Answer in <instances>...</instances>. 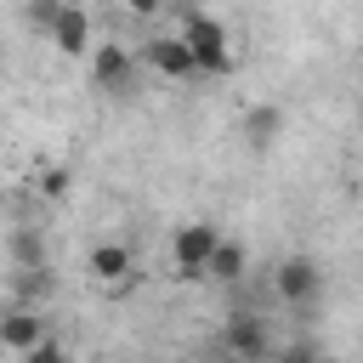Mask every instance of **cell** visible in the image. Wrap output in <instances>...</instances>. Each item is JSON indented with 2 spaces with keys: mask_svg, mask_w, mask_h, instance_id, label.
Instances as JSON below:
<instances>
[{
  "mask_svg": "<svg viewBox=\"0 0 363 363\" xmlns=\"http://www.w3.org/2000/svg\"><path fill=\"white\" fill-rule=\"evenodd\" d=\"M193 57L199 74H233V40H227V23L210 17V11H187L182 17V34H176Z\"/></svg>",
  "mask_w": 363,
  "mask_h": 363,
  "instance_id": "obj_1",
  "label": "cell"
},
{
  "mask_svg": "<svg viewBox=\"0 0 363 363\" xmlns=\"http://www.w3.org/2000/svg\"><path fill=\"white\" fill-rule=\"evenodd\" d=\"M136 57L125 45H91V91L102 96H136Z\"/></svg>",
  "mask_w": 363,
  "mask_h": 363,
  "instance_id": "obj_2",
  "label": "cell"
},
{
  "mask_svg": "<svg viewBox=\"0 0 363 363\" xmlns=\"http://www.w3.org/2000/svg\"><path fill=\"white\" fill-rule=\"evenodd\" d=\"M272 289H278V301L306 306V301L323 295V267H318L312 255H284V261L272 267Z\"/></svg>",
  "mask_w": 363,
  "mask_h": 363,
  "instance_id": "obj_3",
  "label": "cell"
},
{
  "mask_svg": "<svg viewBox=\"0 0 363 363\" xmlns=\"http://www.w3.org/2000/svg\"><path fill=\"white\" fill-rule=\"evenodd\" d=\"M216 221H182L176 238H170V255H176V272L182 278H204V255L216 250Z\"/></svg>",
  "mask_w": 363,
  "mask_h": 363,
  "instance_id": "obj_4",
  "label": "cell"
},
{
  "mask_svg": "<svg viewBox=\"0 0 363 363\" xmlns=\"http://www.w3.org/2000/svg\"><path fill=\"white\" fill-rule=\"evenodd\" d=\"M221 346H227V357H238V363H261V357L272 352V340H267V323H261L255 312H227Z\"/></svg>",
  "mask_w": 363,
  "mask_h": 363,
  "instance_id": "obj_5",
  "label": "cell"
},
{
  "mask_svg": "<svg viewBox=\"0 0 363 363\" xmlns=\"http://www.w3.org/2000/svg\"><path fill=\"white\" fill-rule=\"evenodd\" d=\"M238 136H244L250 153H272L284 142V108L278 102H250L244 119H238Z\"/></svg>",
  "mask_w": 363,
  "mask_h": 363,
  "instance_id": "obj_6",
  "label": "cell"
},
{
  "mask_svg": "<svg viewBox=\"0 0 363 363\" xmlns=\"http://www.w3.org/2000/svg\"><path fill=\"white\" fill-rule=\"evenodd\" d=\"M45 40L57 45V57H91V11L74 6V0H62V11H57V23H51Z\"/></svg>",
  "mask_w": 363,
  "mask_h": 363,
  "instance_id": "obj_7",
  "label": "cell"
},
{
  "mask_svg": "<svg viewBox=\"0 0 363 363\" xmlns=\"http://www.w3.org/2000/svg\"><path fill=\"white\" fill-rule=\"evenodd\" d=\"M142 62H147L153 74H164V79H193V74H199L193 57H187V45H182L176 34H153V40L142 45Z\"/></svg>",
  "mask_w": 363,
  "mask_h": 363,
  "instance_id": "obj_8",
  "label": "cell"
},
{
  "mask_svg": "<svg viewBox=\"0 0 363 363\" xmlns=\"http://www.w3.org/2000/svg\"><path fill=\"white\" fill-rule=\"evenodd\" d=\"M91 278L96 284H125L130 272H136V255H130V244H119V238H108V244H96L91 250Z\"/></svg>",
  "mask_w": 363,
  "mask_h": 363,
  "instance_id": "obj_9",
  "label": "cell"
},
{
  "mask_svg": "<svg viewBox=\"0 0 363 363\" xmlns=\"http://www.w3.org/2000/svg\"><path fill=\"white\" fill-rule=\"evenodd\" d=\"M34 340H45V318H40L34 306H11V312H0V346L28 352Z\"/></svg>",
  "mask_w": 363,
  "mask_h": 363,
  "instance_id": "obj_10",
  "label": "cell"
},
{
  "mask_svg": "<svg viewBox=\"0 0 363 363\" xmlns=\"http://www.w3.org/2000/svg\"><path fill=\"white\" fill-rule=\"evenodd\" d=\"M250 272V250L238 244V238H216V250L204 255V278H216V284H238Z\"/></svg>",
  "mask_w": 363,
  "mask_h": 363,
  "instance_id": "obj_11",
  "label": "cell"
},
{
  "mask_svg": "<svg viewBox=\"0 0 363 363\" xmlns=\"http://www.w3.org/2000/svg\"><path fill=\"white\" fill-rule=\"evenodd\" d=\"M6 255L17 261V272H40V267H51V255H45V233H40V227H11V233H6Z\"/></svg>",
  "mask_w": 363,
  "mask_h": 363,
  "instance_id": "obj_12",
  "label": "cell"
},
{
  "mask_svg": "<svg viewBox=\"0 0 363 363\" xmlns=\"http://www.w3.org/2000/svg\"><path fill=\"white\" fill-rule=\"evenodd\" d=\"M68 187H74V170H68V164H45V170L34 176V193H40V199H62Z\"/></svg>",
  "mask_w": 363,
  "mask_h": 363,
  "instance_id": "obj_13",
  "label": "cell"
},
{
  "mask_svg": "<svg viewBox=\"0 0 363 363\" xmlns=\"http://www.w3.org/2000/svg\"><path fill=\"white\" fill-rule=\"evenodd\" d=\"M57 11H62V0H28V6H23V23H28L34 34H51Z\"/></svg>",
  "mask_w": 363,
  "mask_h": 363,
  "instance_id": "obj_14",
  "label": "cell"
},
{
  "mask_svg": "<svg viewBox=\"0 0 363 363\" xmlns=\"http://www.w3.org/2000/svg\"><path fill=\"white\" fill-rule=\"evenodd\" d=\"M272 363H323V352H318V340H289L272 352Z\"/></svg>",
  "mask_w": 363,
  "mask_h": 363,
  "instance_id": "obj_15",
  "label": "cell"
},
{
  "mask_svg": "<svg viewBox=\"0 0 363 363\" xmlns=\"http://www.w3.org/2000/svg\"><path fill=\"white\" fill-rule=\"evenodd\" d=\"M23 363H74V357H68V346H62V340H51V335H45V340H34V346L23 352Z\"/></svg>",
  "mask_w": 363,
  "mask_h": 363,
  "instance_id": "obj_16",
  "label": "cell"
},
{
  "mask_svg": "<svg viewBox=\"0 0 363 363\" xmlns=\"http://www.w3.org/2000/svg\"><path fill=\"white\" fill-rule=\"evenodd\" d=\"M125 6H130L136 17H159V6H164V0H125Z\"/></svg>",
  "mask_w": 363,
  "mask_h": 363,
  "instance_id": "obj_17",
  "label": "cell"
}]
</instances>
